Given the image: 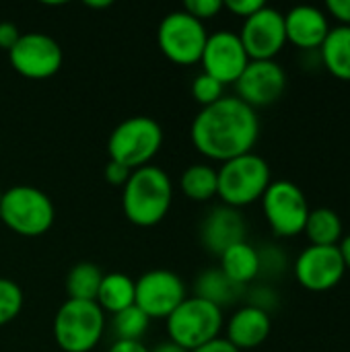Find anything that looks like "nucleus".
I'll use <instances>...</instances> for the list:
<instances>
[{"instance_id": "nucleus-37", "label": "nucleus", "mask_w": 350, "mask_h": 352, "mask_svg": "<svg viewBox=\"0 0 350 352\" xmlns=\"http://www.w3.org/2000/svg\"><path fill=\"white\" fill-rule=\"evenodd\" d=\"M109 352H151L140 340H116Z\"/></svg>"}, {"instance_id": "nucleus-28", "label": "nucleus", "mask_w": 350, "mask_h": 352, "mask_svg": "<svg viewBox=\"0 0 350 352\" xmlns=\"http://www.w3.org/2000/svg\"><path fill=\"white\" fill-rule=\"evenodd\" d=\"M192 97L198 105L208 107L212 103H217L219 99L225 97V85L219 82L217 78H212L206 72H200L198 76H194L192 80Z\"/></svg>"}, {"instance_id": "nucleus-32", "label": "nucleus", "mask_w": 350, "mask_h": 352, "mask_svg": "<svg viewBox=\"0 0 350 352\" xmlns=\"http://www.w3.org/2000/svg\"><path fill=\"white\" fill-rule=\"evenodd\" d=\"M264 4H266L264 0H223V8H227L229 12L243 16V19L258 12Z\"/></svg>"}, {"instance_id": "nucleus-17", "label": "nucleus", "mask_w": 350, "mask_h": 352, "mask_svg": "<svg viewBox=\"0 0 350 352\" xmlns=\"http://www.w3.org/2000/svg\"><path fill=\"white\" fill-rule=\"evenodd\" d=\"M330 23L318 6L309 4H299L293 6L285 14V31H287V41L301 50H320L324 39L330 33Z\"/></svg>"}, {"instance_id": "nucleus-16", "label": "nucleus", "mask_w": 350, "mask_h": 352, "mask_svg": "<svg viewBox=\"0 0 350 352\" xmlns=\"http://www.w3.org/2000/svg\"><path fill=\"white\" fill-rule=\"evenodd\" d=\"M200 241L212 256H223L229 248L245 241V221L237 208L215 206L200 225Z\"/></svg>"}, {"instance_id": "nucleus-41", "label": "nucleus", "mask_w": 350, "mask_h": 352, "mask_svg": "<svg viewBox=\"0 0 350 352\" xmlns=\"http://www.w3.org/2000/svg\"><path fill=\"white\" fill-rule=\"evenodd\" d=\"M0 200H2V190H0Z\"/></svg>"}, {"instance_id": "nucleus-18", "label": "nucleus", "mask_w": 350, "mask_h": 352, "mask_svg": "<svg viewBox=\"0 0 350 352\" xmlns=\"http://www.w3.org/2000/svg\"><path fill=\"white\" fill-rule=\"evenodd\" d=\"M270 330H272L270 314H266L258 307H252V305H243L227 322L225 338L237 351H252L268 340Z\"/></svg>"}, {"instance_id": "nucleus-21", "label": "nucleus", "mask_w": 350, "mask_h": 352, "mask_svg": "<svg viewBox=\"0 0 350 352\" xmlns=\"http://www.w3.org/2000/svg\"><path fill=\"white\" fill-rule=\"evenodd\" d=\"M320 58L332 76L350 80V27L338 25L330 29L320 47Z\"/></svg>"}, {"instance_id": "nucleus-25", "label": "nucleus", "mask_w": 350, "mask_h": 352, "mask_svg": "<svg viewBox=\"0 0 350 352\" xmlns=\"http://www.w3.org/2000/svg\"><path fill=\"white\" fill-rule=\"evenodd\" d=\"M179 188L186 194V198L194 202H206L217 196L219 190V177L217 169L210 165H190L182 177H179Z\"/></svg>"}, {"instance_id": "nucleus-29", "label": "nucleus", "mask_w": 350, "mask_h": 352, "mask_svg": "<svg viewBox=\"0 0 350 352\" xmlns=\"http://www.w3.org/2000/svg\"><path fill=\"white\" fill-rule=\"evenodd\" d=\"M258 260L262 276H281L287 270V256L276 245H264V250H258Z\"/></svg>"}, {"instance_id": "nucleus-36", "label": "nucleus", "mask_w": 350, "mask_h": 352, "mask_svg": "<svg viewBox=\"0 0 350 352\" xmlns=\"http://www.w3.org/2000/svg\"><path fill=\"white\" fill-rule=\"evenodd\" d=\"M192 352H241L237 351L227 338H215V340H210V342H206V344H202V346H198V349H194Z\"/></svg>"}, {"instance_id": "nucleus-7", "label": "nucleus", "mask_w": 350, "mask_h": 352, "mask_svg": "<svg viewBox=\"0 0 350 352\" xmlns=\"http://www.w3.org/2000/svg\"><path fill=\"white\" fill-rule=\"evenodd\" d=\"M223 324L225 320L221 307L200 297H186L179 307L167 318V332L171 342L192 352L219 338Z\"/></svg>"}, {"instance_id": "nucleus-34", "label": "nucleus", "mask_w": 350, "mask_h": 352, "mask_svg": "<svg viewBox=\"0 0 350 352\" xmlns=\"http://www.w3.org/2000/svg\"><path fill=\"white\" fill-rule=\"evenodd\" d=\"M19 37H21V31H19V27L14 23H10V21L0 23V50L10 52L12 45L19 41Z\"/></svg>"}, {"instance_id": "nucleus-6", "label": "nucleus", "mask_w": 350, "mask_h": 352, "mask_svg": "<svg viewBox=\"0 0 350 352\" xmlns=\"http://www.w3.org/2000/svg\"><path fill=\"white\" fill-rule=\"evenodd\" d=\"M105 330V314L95 301L66 299L54 318V338L64 352L93 351Z\"/></svg>"}, {"instance_id": "nucleus-30", "label": "nucleus", "mask_w": 350, "mask_h": 352, "mask_svg": "<svg viewBox=\"0 0 350 352\" xmlns=\"http://www.w3.org/2000/svg\"><path fill=\"white\" fill-rule=\"evenodd\" d=\"M182 10L204 23L206 19H212L223 10V0H186Z\"/></svg>"}, {"instance_id": "nucleus-5", "label": "nucleus", "mask_w": 350, "mask_h": 352, "mask_svg": "<svg viewBox=\"0 0 350 352\" xmlns=\"http://www.w3.org/2000/svg\"><path fill=\"white\" fill-rule=\"evenodd\" d=\"M0 219L17 235L39 237L54 225L56 208L45 192L33 186H12L2 192Z\"/></svg>"}, {"instance_id": "nucleus-8", "label": "nucleus", "mask_w": 350, "mask_h": 352, "mask_svg": "<svg viewBox=\"0 0 350 352\" xmlns=\"http://www.w3.org/2000/svg\"><path fill=\"white\" fill-rule=\"evenodd\" d=\"M208 33L202 21L194 19L186 10H173L159 23L157 43L165 58L173 64L190 66L200 62Z\"/></svg>"}, {"instance_id": "nucleus-40", "label": "nucleus", "mask_w": 350, "mask_h": 352, "mask_svg": "<svg viewBox=\"0 0 350 352\" xmlns=\"http://www.w3.org/2000/svg\"><path fill=\"white\" fill-rule=\"evenodd\" d=\"M87 6L91 8H105V6H111V0H103V2H85Z\"/></svg>"}, {"instance_id": "nucleus-38", "label": "nucleus", "mask_w": 350, "mask_h": 352, "mask_svg": "<svg viewBox=\"0 0 350 352\" xmlns=\"http://www.w3.org/2000/svg\"><path fill=\"white\" fill-rule=\"evenodd\" d=\"M338 250H340V256L344 260V268L350 272V235L342 237V241L338 243Z\"/></svg>"}, {"instance_id": "nucleus-1", "label": "nucleus", "mask_w": 350, "mask_h": 352, "mask_svg": "<svg viewBox=\"0 0 350 352\" xmlns=\"http://www.w3.org/2000/svg\"><path fill=\"white\" fill-rule=\"evenodd\" d=\"M260 136V120L256 109L237 97H223L202 107L190 128L194 148L212 161H231L252 153Z\"/></svg>"}, {"instance_id": "nucleus-14", "label": "nucleus", "mask_w": 350, "mask_h": 352, "mask_svg": "<svg viewBox=\"0 0 350 352\" xmlns=\"http://www.w3.org/2000/svg\"><path fill=\"white\" fill-rule=\"evenodd\" d=\"M347 274L338 245H309L295 260L297 283L311 291L324 293L342 283Z\"/></svg>"}, {"instance_id": "nucleus-26", "label": "nucleus", "mask_w": 350, "mask_h": 352, "mask_svg": "<svg viewBox=\"0 0 350 352\" xmlns=\"http://www.w3.org/2000/svg\"><path fill=\"white\" fill-rule=\"evenodd\" d=\"M149 322L151 320L146 318V314L140 307L130 305L128 309L113 316L111 328H113V334L118 340H140L149 328Z\"/></svg>"}, {"instance_id": "nucleus-12", "label": "nucleus", "mask_w": 350, "mask_h": 352, "mask_svg": "<svg viewBox=\"0 0 350 352\" xmlns=\"http://www.w3.org/2000/svg\"><path fill=\"white\" fill-rule=\"evenodd\" d=\"M250 60H274L287 43L285 14L268 4L243 19L241 33H237Z\"/></svg>"}, {"instance_id": "nucleus-33", "label": "nucleus", "mask_w": 350, "mask_h": 352, "mask_svg": "<svg viewBox=\"0 0 350 352\" xmlns=\"http://www.w3.org/2000/svg\"><path fill=\"white\" fill-rule=\"evenodd\" d=\"M103 175H105V179L111 184V186H126V182L130 179V175H132V169H128V167H124V165H120V163H116V161H109L107 165H105V169H103Z\"/></svg>"}, {"instance_id": "nucleus-39", "label": "nucleus", "mask_w": 350, "mask_h": 352, "mask_svg": "<svg viewBox=\"0 0 350 352\" xmlns=\"http://www.w3.org/2000/svg\"><path fill=\"white\" fill-rule=\"evenodd\" d=\"M151 352H188L186 349H182V346H177L175 342H171V340H167V342H161V344H157L155 349Z\"/></svg>"}, {"instance_id": "nucleus-27", "label": "nucleus", "mask_w": 350, "mask_h": 352, "mask_svg": "<svg viewBox=\"0 0 350 352\" xmlns=\"http://www.w3.org/2000/svg\"><path fill=\"white\" fill-rule=\"evenodd\" d=\"M23 309V291L10 278H0V326L12 322Z\"/></svg>"}, {"instance_id": "nucleus-13", "label": "nucleus", "mask_w": 350, "mask_h": 352, "mask_svg": "<svg viewBox=\"0 0 350 352\" xmlns=\"http://www.w3.org/2000/svg\"><path fill=\"white\" fill-rule=\"evenodd\" d=\"M287 89V72L276 60H250L235 80L237 99L252 109L276 103Z\"/></svg>"}, {"instance_id": "nucleus-9", "label": "nucleus", "mask_w": 350, "mask_h": 352, "mask_svg": "<svg viewBox=\"0 0 350 352\" xmlns=\"http://www.w3.org/2000/svg\"><path fill=\"white\" fill-rule=\"evenodd\" d=\"M264 217L278 237L301 235L309 217V204L303 190L289 179L270 182L268 190L262 196Z\"/></svg>"}, {"instance_id": "nucleus-24", "label": "nucleus", "mask_w": 350, "mask_h": 352, "mask_svg": "<svg viewBox=\"0 0 350 352\" xmlns=\"http://www.w3.org/2000/svg\"><path fill=\"white\" fill-rule=\"evenodd\" d=\"M103 280V272L93 262H78L66 274V293L68 299L74 301H95L99 287Z\"/></svg>"}, {"instance_id": "nucleus-11", "label": "nucleus", "mask_w": 350, "mask_h": 352, "mask_svg": "<svg viewBox=\"0 0 350 352\" xmlns=\"http://www.w3.org/2000/svg\"><path fill=\"white\" fill-rule=\"evenodd\" d=\"M186 299L184 280L171 270H149L134 280V305L149 320H167Z\"/></svg>"}, {"instance_id": "nucleus-31", "label": "nucleus", "mask_w": 350, "mask_h": 352, "mask_svg": "<svg viewBox=\"0 0 350 352\" xmlns=\"http://www.w3.org/2000/svg\"><path fill=\"white\" fill-rule=\"evenodd\" d=\"M248 305L258 307V309L270 314V311L278 305V295H276V291H272L270 287H256V289L250 291Z\"/></svg>"}, {"instance_id": "nucleus-22", "label": "nucleus", "mask_w": 350, "mask_h": 352, "mask_svg": "<svg viewBox=\"0 0 350 352\" xmlns=\"http://www.w3.org/2000/svg\"><path fill=\"white\" fill-rule=\"evenodd\" d=\"M95 303L101 307L103 314L107 311L113 316L128 309L130 305H134V280L122 272L103 274Z\"/></svg>"}, {"instance_id": "nucleus-10", "label": "nucleus", "mask_w": 350, "mask_h": 352, "mask_svg": "<svg viewBox=\"0 0 350 352\" xmlns=\"http://www.w3.org/2000/svg\"><path fill=\"white\" fill-rule=\"evenodd\" d=\"M64 54L60 43L41 31L21 33L19 41L8 52L10 66L25 78L41 80L54 76L62 66Z\"/></svg>"}, {"instance_id": "nucleus-35", "label": "nucleus", "mask_w": 350, "mask_h": 352, "mask_svg": "<svg viewBox=\"0 0 350 352\" xmlns=\"http://www.w3.org/2000/svg\"><path fill=\"white\" fill-rule=\"evenodd\" d=\"M328 12L340 21V25L350 27V0H328Z\"/></svg>"}, {"instance_id": "nucleus-23", "label": "nucleus", "mask_w": 350, "mask_h": 352, "mask_svg": "<svg viewBox=\"0 0 350 352\" xmlns=\"http://www.w3.org/2000/svg\"><path fill=\"white\" fill-rule=\"evenodd\" d=\"M303 233L311 245H338L344 237V225L336 210L320 206L309 210Z\"/></svg>"}, {"instance_id": "nucleus-15", "label": "nucleus", "mask_w": 350, "mask_h": 352, "mask_svg": "<svg viewBox=\"0 0 350 352\" xmlns=\"http://www.w3.org/2000/svg\"><path fill=\"white\" fill-rule=\"evenodd\" d=\"M200 62H202L204 72L217 78L219 82L235 85V80L241 76V72L250 64V58L243 50L239 35L223 29V31L208 35Z\"/></svg>"}, {"instance_id": "nucleus-3", "label": "nucleus", "mask_w": 350, "mask_h": 352, "mask_svg": "<svg viewBox=\"0 0 350 352\" xmlns=\"http://www.w3.org/2000/svg\"><path fill=\"white\" fill-rule=\"evenodd\" d=\"M217 196L223 200L225 206L231 208H241L254 204L256 200H262L264 192L272 182L268 161L256 155L254 151L231 161H225L217 169Z\"/></svg>"}, {"instance_id": "nucleus-2", "label": "nucleus", "mask_w": 350, "mask_h": 352, "mask_svg": "<svg viewBox=\"0 0 350 352\" xmlns=\"http://www.w3.org/2000/svg\"><path fill=\"white\" fill-rule=\"evenodd\" d=\"M173 202L171 177L155 165L134 169L122 192V208L136 227H153L161 223Z\"/></svg>"}, {"instance_id": "nucleus-19", "label": "nucleus", "mask_w": 350, "mask_h": 352, "mask_svg": "<svg viewBox=\"0 0 350 352\" xmlns=\"http://www.w3.org/2000/svg\"><path fill=\"white\" fill-rule=\"evenodd\" d=\"M221 270L229 280L235 285L243 287L250 285L260 276V260H258V250L250 245L248 241H241L233 248H229L221 256Z\"/></svg>"}, {"instance_id": "nucleus-4", "label": "nucleus", "mask_w": 350, "mask_h": 352, "mask_svg": "<svg viewBox=\"0 0 350 352\" xmlns=\"http://www.w3.org/2000/svg\"><path fill=\"white\" fill-rule=\"evenodd\" d=\"M163 144V128L151 116H132L120 122L107 140L109 161L128 169L146 167Z\"/></svg>"}, {"instance_id": "nucleus-20", "label": "nucleus", "mask_w": 350, "mask_h": 352, "mask_svg": "<svg viewBox=\"0 0 350 352\" xmlns=\"http://www.w3.org/2000/svg\"><path fill=\"white\" fill-rule=\"evenodd\" d=\"M243 291L245 289L229 280L221 268L204 270L194 283V297H200L221 309L227 305H233L243 295Z\"/></svg>"}]
</instances>
